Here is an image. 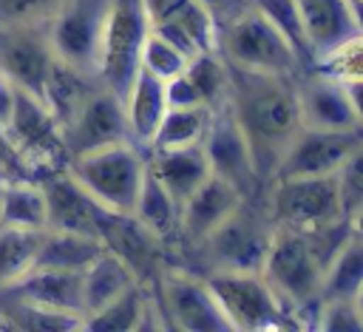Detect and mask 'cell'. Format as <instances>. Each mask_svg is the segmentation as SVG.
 Masks as SVG:
<instances>
[{
    "instance_id": "cell-41",
    "label": "cell",
    "mask_w": 363,
    "mask_h": 332,
    "mask_svg": "<svg viewBox=\"0 0 363 332\" xmlns=\"http://www.w3.org/2000/svg\"><path fill=\"white\" fill-rule=\"evenodd\" d=\"M62 0H0V26H45Z\"/></svg>"
},
{
    "instance_id": "cell-18",
    "label": "cell",
    "mask_w": 363,
    "mask_h": 332,
    "mask_svg": "<svg viewBox=\"0 0 363 332\" xmlns=\"http://www.w3.org/2000/svg\"><path fill=\"white\" fill-rule=\"evenodd\" d=\"M45 196V230H65L99 238V210L88 190L65 170H51L40 179Z\"/></svg>"
},
{
    "instance_id": "cell-29",
    "label": "cell",
    "mask_w": 363,
    "mask_h": 332,
    "mask_svg": "<svg viewBox=\"0 0 363 332\" xmlns=\"http://www.w3.org/2000/svg\"><path fill=\"white\" fill-rule=\"evenodd\" d=\"M99 253H102V241L94 238V236H79V233H65V230H45L31 267L82 272Z\"/></svg>"
},
{
    "instance_id": "cell-22",
    "label": "cell",
    "mask_w": 363,
    "mask_h": 332,
    "mask_svg": "<svg viewBox=\"0 0 363 332\" xmlns=\"http://www.w3.org/2000/svg\"><path fill=\"white\" fill-rule=\"evenodd\" d=\"M145 165L159 179V184L173 196L176 204H182L210 176V165H207V156H204L201 145L147 150Z\"/></svg>"
},
{
    "instance_id": "cell-7",
    "label": "cell",
    "mask_w": 363,
    "mask_h": 332,
    "mask_svg": "<svg viewBox=\"0 0 363 332\" xmlns=\"http://www.w3.org/2000/svg\"><path fill=\"white\" fill-rule=\"evenodd\" d=\"M108 9L111 0H62V6L45 23L51 54L71 68L96 77Z\"/></svg>"
},
{
    "instance_id": "cell-6",
    "label": "cell",
    "mask_w": 363,
    "mask_h": 332,
    "mask_svg": "<svg viewBox=\"0 0 363 332\" xmlns=\"http://www.w3.org/2000/svg\"><path fill=\"white\" fill-rule=\"evenodd\" d=\"M267 184H269V193H267L264 213L269 216L272 227H289V230L306 233L335 218H346L340 210L335 173L269 179Z\"/></svg>"
},
{
    "instance_id": "cell-31",
    "label": "cell",
    "mask_w": 363,
    "mask_h": 332,
    "mask_svg": "<svg viewBox=\"0 0 363 332\" xmlns=\"http://www.w3.org/2000/svg\"><path fill=\"white\" fill-rule=\"evenodd\" d=\"M133 216L162 241L173 238L179 230V204L173 201V196L159 184V179L147 170L145 165V176L136 193V204H133Z\"/></svg>"
},
{
    "instance_id": "cell-27",
    "label": "cell",
    "mask_w": 363,
    "mask_h": 332,
    "mask_svg": "<svg viewBox=\"0 0 363 332\" xmlns=\"http://www.w3.org/2000/svg\"><path fill=\"white\" fill-rule=\"evenodd\" d=\"M130 284H136V275L128 270V264L102 247V253L82 270V318L105 306Z\"/></svg>"
},
{
    "instance_id": "cell-39",
    "label": "cell",
    "mask_w": 363,
    "mask_h": 332,
    "mask_svg": "<svg viewBox=\"0 0 363 332\" xmlns=\"http://www.w3.org/2000/svg\"><path fill=\"white\" fill-rule=\"evenodd\" d=\"M312 326L320 332H360L363 329V304L357 298L318 301Z\"/></svg>"
},
{
    "instance_id": "cell-45",
    "label": "cell",
    "mask_w": 363,
    "mask_h": 332,
    "mask_svg": "<svg viewBox=\"0 0 363 332\" xmlns=\"http://www.w3.org/2000/svg\"><path fill=\"white\" fill-rule=\"evenodd\" d=\"M14 96H17V85L0 74V128H6V122H9V116H11Z\"/></svg>"
},
{
    "instance_id": "cell-30",
    "label": "cell",
    "mask_w": 363,
    "mask_h": 332,
    "mask_svg": "<svg viewBox=\"0 0 363 332\" xmlns=\"http://www.w3.org/2000/svg\"><path fill=\"white\" fill-rule=\"evenodd\" d=\"M0 227L45 230V196L40 179L0 184Z\"/></svg>"
},
{
    "instance_id": "cell-26",
    "label": "cell",
    "mask_w": 363,
    "mask_h": 332,
    "mask_svg": "<svg viewBox=\"0 0 363 332\" xmlns=\"http://www.w3.org/2000/svg\"><path fill=\"white\" fill-rule=\"evenodd\" d=\"M360 295H363V236L360 230H354L323 267L318 301H326V298L360 301Z\"/></svg>"
},
{
    "instance_id": "cell-37",
    "label": "cell",
    "mask_w": 363,
    "mask_h": 332,
    "mask_svg": "<svg viewBox=\"0 0 363 332\" xmlns=\"http://www.w3.org/2000/svg\"><path fill=\"white\" fill-rule=\"evenodd\" d=\"M309 68L318 71V74H326L337 82L363 79V34L329 48L320 57H315V62Z\"/></svg>"
},
{
    "instance_id": "cell-35",
    "label": "cell",
    "mask_w": 363,
    "mask_h": 332,
    "mask_svg": "<svg viewBox=\"0 0 363 332\" xmlns=\"http://www.w3.org/2000/svg\"><path fill=\"white\" fill-rule=\"evenodd\" d=\"M45 230L0 227V292L14 284L26 270H31Z\"/></svg>"
},
{
    "instance_id": "cell-10",
    "label": "cell",
    "mask_w": 363,
    "mask_h": 332,
    "mask_svg": "<svg viewBox=\"0 0 363 332\" xmlns=\"http://www.w3.org/2000/svg\"><path fill=\"white\" fill-rule=\"evenodd\" d=\"M204 281L213 289L230 329L284 326L286 312L261 278V272H207Z\"/></svg>"
},
{
    "instance_id": "cell-43",
    "label": "cell",
    "mask_w": 363,
    "mask_h": 332,
    "mask_svg": "<svg viewBox=\"0 0 363 332\" xmlns=\"http://www.w3.org/2000/svg\"><path fill=\"white\" fill-rule=\"evenodd\" d=\"M164 105L167 108H196V105H201V99H199L193 82L184 77V71L164 79Z\"/></svg>"
},
{
    "instance_id": "cell-2",
    "label": "cell",
    "mask_w": 363,
    "mask_h": 332,
    "mask_svg": "<svg viewBox=\"0 0 363 332\" xmlns=\"http://www.w3.org/2000/svg\"><path fill=\"white\" fill-rule=\"evenodd\" d=\"M216 54L230 68H241V71H258L275 77H295L303 71L289 43L252 3L238 17L218 26Z\"/></svg>"
},
{
    "instance_id": "cell-34",
    "label": "cell",
    "mask_w": 363,
    "mask_h": 332,
    "mask_svg": "<svg viewBox=\"0 0 363 332\" xmlns=\"http://www.w3.org/2000/svg\"><path fill=\"white\" fill-rule=\"evenodd\" d=\"M184 77L193 82L199 99L204 108L216 111L227 99V82H230V68L216 51H199L187 60Z\"/></svg>"
},
{
    "instance_id": "cell-36",
    "label": "cell",
    "mask_w": 363,
    "mask_h": 332,
    "mask_svg": "<svg viewBox=\"0 0 363 332\" xmlns=\"http://www.w3.org/2000/svg\"><path fill=\"white\" fill-rule=\"evenodd\" d=\"M250 3L275 26V31L289 43V48L295 51L301 68L306 71L312 65V48L306 43L303 23H301V14H298L295 0H250Z\"/></svg>"
},
{
    "instance_id": "cell-24",
    "label": "cell",
    "mask_w": 363,
    "mask_h": 332,
    "mask_svg": "<svg viewBox=\"0 0 363 332\" xmlns=\"http://www.w3.org/2000/svg\"><path fill=\"white\" fill-rule=\"evenodd\" d=\"M99 79L91 77V74H82L77 68H71L68 62L62 60H51L48 65V74H45V82H43V94L40 99L45 102V108L51 111V116L60 122V128L77 114V108L85 102V96L91 94V88L96 85Z\"/></svg>"
},
{
    "instance_id": "cell-16",
    "label": "cell",
    "mask_w": 363,
    "mask_h": 332,
    "mask_svg": "<svg viewBox=\"0 0 363 332\" xmlns=\"http://www.w3.org/2000/svg\"><path fill=\"white\" fill-rule=\"evenodd\" d=\"M99 241L116 258L128 264L139 284H150L162 272V253L164 241L153 236L133 213H116L102 207L99 210Z\"/></svg>"
},
{
    "instance_id": "cell-23",
    "label": "cell",
    "mask_w": 363,
    "mask_h": 332,
    "mask_svg": "<svg viewBox=\"0 0 363 332\" xmlns=\"http://www.w3.org/2000/svg\"><path fill=\"white\" fill-rule=\"evenodd\" d=\"M122 105H125V125H128L130 145H136L139 150L147 153L153 133L159 128V119L167 108L164 105V82L156 79L153 74H147L145 68H139Z\"/></svg>"
},
{
    "instance_id": "cell-1",
    "label": "cell",
    "mask_w": 363,
    "mask_h": 332,
    "mask_svg": "<svg viewBox=\"0 0 363 332\" xmlns=\"http://www.w3.org/2000/svg\"><path fill=\"white\" fill-rule=\"evenodd\" d=\"M230 68V65H227ZM227 111L238 122L247 145L252 150L255 173L261 184L269 182L284 148L301 128L295 77H275L258 71L230 68L227 82Z\"/></svg>"
},
{
    "instance_id": "cell-11",
    "label": "cell",
    "mask_w": 363,
    "mask_h": 332,
    "mask_svg": "<svg viewBox=\"0 0 363 332\" xmlns=\"http://www.w3.org/2000/svg\"><path fill=\"white\" fill-rule=\"evenodd\" d=\"M159 287L162 315L167 318L164 326L182 332H227L230 323L201 275L187 270H162L153 281Z\"/></svg>"
},
{
    "instance_id": "cell-19",
    "label": "cell",
    "mask_w": 363,
    "mask_h": 332,
    "mask_svg": "<svg viewBox=\"0 0 363 332\" xmlns=\"http://www.w3.org/2000/svg\"><path fill=\"white\" fill-rule=\"evenodd\" d=\"M244 201V196L227 184L218 176H207L182 204H179V230L176 236H182L187 244H199L213 227H218L238 204Z\"/></svg>"
},
{
    "instance_id": "cell-13",
    "label": "cell",
    "mask_w": 363,
    "mask_h": 332,
    "mask_svg": "<svg viewBox=\"0 0 363 332\" xmlns=\"http://www.w3.org/2000/svg\"><path fill=\"white\" fill-rule=\"evenodd\" d=\"M363 148V128L357 131H315L298 128L284 148L269 179L286 176H326L335 173L354 150Z\"/></svg>"
},
{
    "instance_id": "cell-9",
    "label": "cell",
    "mask_w": 363,
    "mask_h": 332,
    "mask_svg": "<svg viewBox=\"0 0 363 332\" xmlns=\"http://www.w3.org/2000/svg\"><path fill=\"white\" fill-rule=\"evenodd\" d=\"M360 88H363V79L337 82L312 68L295 74V99H298L301 128H315V131L363 128Z\"/></svg>"
},
{
    "instance_id": "cell-25",
    "label": "cell",
    "mask_w": 363,
    "mask_h": 332,
    "mask_svg": "<svg viewBox=\"0 0 363 332\" xmlns=\"http://www.w3.org/2000/svg\"><path fill=\"white\" fill-rule=\"evenodd\" d=\"M150 26H179L187 31L199 51H216L218 26L196 0H142Z\"/></svg>"
},
{
    "instance_id": "cell-21",
    "label": "cell",
    "mask_w": 363,
    "mask_h": 332,
    "mask_svg": "<svg viewBox=\"0 0 363 332\" xmlns=\"http://www.w3.org/2000/svg\"><path fill=\"white\" fill-rule=\"evenodd\" d=\"M3 295L28 301V304H37L45 309L82 315V272L31 267L14 284H9L3 289Z\"/></svg>"
},
{
    "instance_id": "cell-5",
    "label": "cell",
    "mask_w": 363,
    "mask_h": 332,
    "mask_svg": "<svg viewBox=\"0 0 363 332\" xmlns=\"http://www.w3.org/2000/svg\"><path fill=\"white\" fill-rule=\"evenodd\" d=\"M272 238V221L252 199H244L218 227H213L199 244L207 272H261L267 247Z\"/></svg>"
},
{
    "instance_id": "cell-33",
    "label": "cell",
    "mask_w": 363,
    "mask_h": 332,
    "mask_svg": "<svg viewBox=\"0 0 363 332\" xmlns=\"http://www.w3.org/2000/svg\"><path fill=\"white\" fill-rule=\"evenodd\" d=\"M0 318L9 326H14V329H28V332H68V329H82V315L45 309V306H37V304L11 298V295H3Z\"/></svg>"
},
{
    "instance_id": "cell-14",
    "label": "cell",
    "mask_w": 363,
    "mask_h": 332,
    "mask_svg": "<svg viewBox=\"0 0 363 332\" xmlns=\"http://www.w3.org/2000/svg\"><path fill=\"white\" fill-rule=\"evenodd\" d=\"M113 142H130L125 125V105L113 91L96 82L85 102L77 108V114L62 125L65 162Z\"/></svg>"
},
{
    "instance_id": "cell-15",
    "label": "cell",
    "mask_w": 363,
    "mask_h": 332,
    "mask_svg": "<svg viewBox=\"0 0 363 332\" xmlns=\"http://www.w3.org/2000/svg\"><path fill=\"white\" fill-rule=\"evenodd\" d=\"M201 150L207 156L210 173L233 184L244 199H255L261 179L255 173L252 150L247 145V136L241 133L238 122L227 111V105L216 108L210 116V125L201 139Z\"/></svg>"
},
{
    "instance_id": "cell-20",
    "label": "cell",
    "mask_w": 363,
    "mask_h": 332,
    "mask_svg": "<svg viewBox=\"0 0 363 332\" xmlns=\"http://www.w3.org/2000/svg\"><path fill=\"white\" fill-rule=\"evenodd\" d=\"M306 43L315 57L329 48L363 34V14H357L346 0H295Z\"/></svg>"
},
{
    "instance_id": "cell-28",
    "label": "cell",
    "mask_w": 363,
    "mask_h": 332,
    "mask_svg": "<svg viewBox=\"0 0 363 332\" xmlns=\"http://www.w3.org/2000/svg\"><path fill=\"white\" fill-rule=\"evenodd\" d=\"M153 309V298L147 295L145 284H130L125 292H119L116 298H111L105 306H99L96 312L82 318V329H94V332H133V329H145V318Z\"/></svg>"
},
{
    "instance_id": "cell-3",
    "label": "cell",
    "mask_w": 363,
    "mask_h": 332,
    "mask_svg": "<svg viewBox=\"0 0 363 332\" xmlns=\"http://www.w3.org/2000/svg\"><path fill=\"white\" fill-rule=\"evenodd\" d=\"M261 278L267 281L286 315H315L320 264L312 255L303 233L289 227H272V238L261 264Z\"/></svg>"
},
{
    "instance_id": "cell-4",
    "label": "cell",
    "mask_w": 363,
    "mask_h": 332,
    "mask_svg": "<svg viewBox=\"0 0 363 332\" xmlns=\"http://www.w3.org/2000/svg\"><path fill=\"white\" fill-rule=\"evenodd\" d=\"M65 170L88 190V196L116 213H133L145 176V150L130 142H113L65 162Z\"/></svg>"
},
{
    "instance_id": "cell-12",
    "label": "cell",
    "mask_w": 363,
    "mask_h": 332,
    "mask_svg": "<svg viewBox=\"0 0 363 332\" xmlns=\"http://www.w3.org/2000/svg\"><path fill=\"white\" fill-rule=\"evenodd\" d=\"M6 133L28 159V165L40 173V179L51 170L65 167L62 128L45 108V102L23 88H17L11 116L6 122Z\"/></svg>"
},
{
    "instance_id": "cell-17",
    "label": "cell",
    "mask_w": 363,
    "mask_h": 332,
    "mask_svg": "<svg viewBox=\"0 0 363 332\" xmlns=\"http://www.w3.org/2000/svg\"><path fill=\"white\" fill-rule=\"evenodd\" d=\"M51 60L45 26H0V74L17 88L40 96Z\"/></svg>"
},
{
    "instance_id": "cell-44",
    "label": "cell",
    "mask_w": 363,
    "mask_h": 332,
    "mask_svg": "<svg viewBox=\"0 0 363 332\" xmlns=\"http://www.w3.org/2000/svg\"><path fill=\"white\" fill-rule=\"evenodd\" d=\"M196 3L201 9H207V14L216 20V26H224L227 20L238 17L250 6V0H196Z\"/></svg>"
},
{
    "instance_id": "cell-8",
    "label": "cell",
    "mask_w": 363,
    "mask_h": 332,
    "mask_svg": "<svg viewBox=\"0 0 363 332\" xmlns=\"http://www.w3.org/2000/svg\"><path fill=\"white\" fill-rule=\"evenodd\" d=\"M147 31H150V23L142 0H111L96 79L108 91H113L119 99H125L139 71V54Z\"/></svg>"
},
{
    "instance_id": "cell-32",
    "label": "cell",
    "mask_w": 363,
    "mask_h": 332,
    "mask_svg": "<svg viewBox=\"0 0 363 332\" xmlns=\"http://www.w3.org/2000/svg\"><path fill=\"white\" fill-rule=\"evenodd\" d=\"M210 116H213V111L204 108V105H196V108H164L147 150L201 145L204 131L210 125Z\"/></svg>"
},
{
    "instance_id": "cell-40",
    "label": "cell",
    "mask_w": 363,
    "mask_h": 332,
    "mask_svg": "<svg viewBox=\"0 0 363 332\" xmlns=\"http://www.w3.org/2000/svg\"><path fill=\"white\" fill-rule=\"evenodd\" d=\"M337 199L346 218L360 221L363 218V148L354 150L337 170H335Z\"/></svg>"
},
{
    "instance_id": "cell-42",
    "label": "cell",
    "mask_w": 363,
    "mask_h": 332,
    "mask_svg": "<svg viewBox=\"0 0 363 332\" xmlns=\"http://www.w3.org/2000/svg\"><path fill=\"white\" fill-rule=\"evenodd\" d=\"M20 179H40V173L28 165V159L11 142L6 128H0V184L3 182H20Z\"/></svg>"
},
{
    "instance_id": "cell-38",
    "label": "cell",
    "mask_w": 363,
    "mask_h": 332,
    "mask_svg": "<svg viewBox=\"0 0 363 332\" xmlns=\"http://www.w3.org/2000/svg\"><path fill=\"white\" fill-rule=\"evenodd\" d=\"M190 57H184L176 45H170L167 40H162L159 34L147 31L145 43H142V54H139V68H145L147 74H153L156 79H170L176 74L184 71Z\"/></svg>"
}]
</instances>
